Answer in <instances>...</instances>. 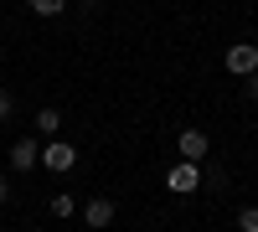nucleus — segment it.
Here are the masks:
<instances>
[{
    "label": "nucleus",
    "mask_w": 258,
    "mask_h": 232,
    "mask_svg": "<svg viewBox=\"0 0 258 232\" xmlns=\"http://www.w3.org/2000/svg\"><path fill=\"white\" fill-rule=\"evenodd\" d=\"M73 212H78V196L57 191V196H52V217H73Z\"/></svg>",
    "instance_id": "nucleus-9"
},
{
    "label": "nucleus",
    "mask_w": 258,
    "mask_h": 232,
    "mask_svg": "<svg viewBox=\"0 0 258 232\" xmlns=\"http://www.w3.org/2000/svg\"><path fill=\"white\" fill-rule=\"evenodd\" d=\"M83 6H93V0H83Z\"/></svg>",
    "instance_id": "nucleus-14"
},
{
    "label": "nucleus",
    "mask_w": 258,
    "mask_h": 232,
    "mask_svg": "<svg viewBox=\"0 0 258 232\" xmlns=\"http://www.w3.org/2000/svg\"><path fill=\"white\" fill-rule=\"evenodd\" d=\"M36 165H41V144L26 134V139H16L11 144V171L16 176H26V171H36Z\"/></svg>",
    "instance_id": "nucleus-4"
},
{
    "label": "nucleus",
    "mask_w": 258,
    "mask_h": 232,
    "mask_svg": "<svg viewBox=\"0 0 258 232\" xmlns=\"http://www.w3.org/2000/svg\"><path fill=\"white\" fill-rule=\"evenodd\" d=\"M165 186H170L176 196H191V191L202 186V165H197V160H176V165L165 171Z\"/></svg>",
    "instance_id": "nucleus-2"
},
{
    "label": "nucleus",
    "mask_w": 258,
    "mask_h": 232,
    "mask_svg": "<svg viewBox=\"0 0 258 232\" xmlns=\"http://www.w3.org/2000/svg\"><path fill=\"white\" fill-rule=\"evenodd\" d=\"M11 114H16V98H11V93H6V88H0V124H6V119H11Z\"/></svg>",
    "instance_id": "nucleus-11"
},
{
    "label": "nucleus",
    "mask_w": 258,
    "mask_h": 232,
    "mask_svg": "<svg viewBox=\"0 0 258 232\" xmlns=\"http://www.w3.org/2000/svg\"><path fill=\"white\" fill-rule=\"evenodd\" d=\"M181 160H207V129H181Z\"/></svg>",
    "instance_id": "nucleus-6"
},
{
    "label": "nucleus",
    "mask_w": 258,
    "mask_h": 232,
    "mask_svg": "<svg viewBox=\"0 0 258 232\" xmlns=\"http://www.w3.org/2000/svg\"><path fill=\"white\" fill-rule=\"evenodd\" d=\"M227 72L232 78L258 72V41H232V47H227Z\"/></svg>",
    "instance_id": "nucleus-3"
},
{
    "label": "nucleus",
    "mask_w": 258,
    "mask_h": 232,
    "mask_svg": "<svg viewBox=\"0 0 258 232\" xmlns=\"http://www.w3.org/2000/svg\"><path fill=\"white\" fill-rule=\"evenodd\" d=\"M243 83H248V98H253V103H258V72H248V78H243Z\"/></svg>",
    "instance_id": "nucleus-12"
},
{
    "label": "nucleus",
    "mask_w": 258,
    "mask_h": 232,
    "mask_svg": "<svg viewBox=\"0 0 258 232\" xmlns=\"http://www.w3.org/2000/svg\"><path fill=\"white\" fill-rule=\"evenodd\" d=\"M73 165H78V150H73L68 139H47V144H41V171H52V176H68Z\"/></svg>",
    "instance_id": "nucleus-1"
},
{
    "label": "nucleus",
    "mask_w": 258,
    "mask_h": 232,
    "mask_svg": "<svg viewBox=\"0 0 258 232\" xmlns=\"http://www.w3.org/2000/svg\"><path fill=\"white\" fill-rule=\"evenodd\" d=\"M238 227H243V232H258V206H243V212H238Z\"/></svg>",
    "instance_id": "nucleus-10"
},
{
    "label": "nucleus",
    "mask_w": 258,
    "mask_h": 232,
    "mask_svg": "<svg viewBox=\"0 0 258 232\" xmlns=\"http://www.w3.org/2000/svg\"><path fill=\"white\" fill-rule=\"evenodd\" d=\"M26 6H31L36 16H47V21H52V16H62V11H68V0H26Z\"/></svg>",
    "instance_id": "nucleus-8"
},
{
    "label": "nucleus",
    "mask_w": 258,
    "mask_h": 232,
    "mask_svg": "<svg viewBox=\"0 0 258 232\" xmlns=\"http://www.w3.org/2000/svg\"><path fill=\"white\" fill-rule=\"evenodd\" d=\"M83 222H88V227H109V222H114V201H109V196L83 201Z\"/></svg>",
    "instance_id": "nucleus-5"
},
{
    "label": "nucleus",
    "mask_w": 258,
    "mask_h": 232,
    "mask_svg": "<svg viewBox=\"0 0 258 232\" xmlns=\"http://www.w3.org/2000/svg\"><path fill=\"white\" fill-rule=\"evenodd\" d=\"M6 201H11V181L0 176V206H6Z\"/></svg>",
    "instance_id": "nucleus-13"
},
{
    "label": "nucleus",
    "mask_w": 258,
    "mask_h": 232,
    "mask_svg": "<svg viewBox=\"0 0 258 232\" xmlns=\"http://www.w3.org/2000/svg\"><path fill=\"white\" fill-rule=\"evenodd\" d=\"M36 129H41V134L52 139V134L62 129V114H57V109H41V114H36Z\"/></svg>",
    "instance_id": "nucleus-7"
}]
</instances>
